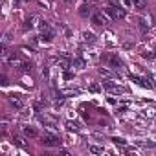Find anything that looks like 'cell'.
Here are the masks:
<instances>
[{
    "mask_svg": "<svg viewBox=\"0 0 156 156\" xmlns=\"http://www.w3.org/2000/svg\"><path fill=\"white\" fill-rule=\"evenodd\" d=\"M103 11L108 15V19H114V20H119L125 17V9L118 4V0H108V6Z\"/></svg>",
    "mask_w": 156,
    "mask_h": 156,
    "instance_id": "1",
    "label": "cell"
},
{
    "mask_svg": "<svg viewBox=\"0 0 156 156\" xmlns=\"http://www.w3.org/2000/svg\"><path fill=\"white\" fill-rule=\"evenodd\" d=\"M39 30H41V39H44L46 42H51V41H53L55 33H53L51 26H50L46 20H41V22H39Z\"/></svg>",
    "mask_w": 156,
    "mask_h": 156,
    "instance_id": "2",
    "label": "cell"
},
{
    "mask_svg": "<svg viewBox=\"0 0 156 156\" xmlns=\"http://www.w3.org/2000/svg\"><path fill=\"white\" fill-rule=\"evenodd\" d=\"M44 147H61V138L59 136H53V134H44L42 136V141H41Z\"/></svg>",
    "mask_w": 156,
    "mask_h": 156,
    "instance_id": "3",
    "label": "cell"
},
{
    "mask_svg": "<svg viewBox=\"0 0 156 156\" xmlns=\"http://www.w3.org/2000/svg\"><path fill=\"white\" fill-rule=\"evenodd\" d=\"M103 88H105L108 94H114V96L125 94V88H123V87H119V85H114L112 81H107V83H103Z\"/></svg>",
    "mask_w": 156,
    "mask_h": 156,
    "instance_id": "4",
    "label": "cell"
},
{
    "mask_svg": "<svg viewBox=\"0 0 156 156\" xmlns=\"http://www.w3.org/2000/svg\"><path fill=\"white\" fill-rule=\"evenodd\" d=\"M130 81H134V83H138L140 87H143V88H152L154 85H152V81L149 79V77H138V75H132L130 73Z\"/></svg>",
    "mask_w": 156,
    "mask_h": 156,
    "instance_id": "5",
    "label": "cell"
},
{
    "mask_svg": "<svg viewBox=\"0 0 156 156\" xmlns=\"http://www.w3.org/2000/svg\"><path fill=\"white\" fill-rule=\"evenodd\" d=\"M103 61H105L107 64L114 66V68H118V66H121V64H123V62H121V59H119L116 53H107V55H103Z\"/></svg>",
    "mask_w": 156,
    "mask_h": 156,
    "instance_id": "6",
    "label": "cell"
},
{
    "mask_svg": "<svg viewBox=\"0 0 156 156\" xmlns=\"http://www.w3.org/2000/svg\"><path fill=\"white\" fill-rule=\"evenodd\" d=\"M39 119L44 123V127H50V129H55L57 127V119L53 118V116H50V114H39Z\"/></svg>",
    "mask_w": 156,
    "mask_h": 156,
    "instance_id": "7",
    "label": "cell"
},
{
    "mask_svg": "<svg viewBox=\"0 0 156 156\" xmlns=\"http://www.w3.org/2000/svg\"><path fill=\"white\" fill-rule=\"evenodd\" d=\"M92 22H94V24H107V22H108V15H107L105 11H96V13L92 15Z\"/></svg>",
    "mask_w": 156,
    "mask_h": 156,
    "instance_id": "8",
    "label": "cell"
},
{
    "mask_svg": "<svg viewBox=\"0 0 156 156\" xmlns=\"http://www.w3.org/2000/svg\"><path fill=\"white\" fill-rule=\"evenodd\" d=\"M9 103H11L17 110L24 108V99H22V96H19V94H11V96H9Z\"/></svg>",
    "mask_w": 156,
    "mask_h": 156,
    "instance_id": "9",
    "label": "cell"
},
{
    "mask_svg": "<svg viewBox=\"0 0 156 156\" xmlns=\"http://www.w3.org/2000/svg\"><path fill=\"white\" fill-rule=\"evenodd\" d=\"M70 66L75 68V70H83V68L87 66V62H85L83 59H70Z\"/></svg>",
    "mask_w": 156,
    "mask_h": 156,
    "instance_id": "10",
    "label": "cell"
},
{
    "mask_svg": "<svg viewBox=\"0 0 156 156\" xmlns=\"http://www.w3.org/2000/svg\"><path fill=\"white\" fill-rule=\"evenodd\" d=\"M22 132H24V136H28V138H37V136H39L37 130H35L31 125H24V127H22Z\"/></svg>",
    "mask_w": 156,
    "mask_h": 156,
    "instance_id": "11",
    "label": "cell"
},
{
    "mask_svg": "<svg viewBox=\"0 0 156 156\" xmlns=\"http://www.w3.org/2000/svg\"><path fill=\"white\" fill-rule=\"evenodd\" d=\"M8 62H9V64H11V66H17V68H20V66H22V64H24V62H22V61H20V59H19V57H17V55H15V53H13V55H9V57H8Z\"/></svg>",
    "mask_w": 156,
    "mask_h": 156,
    "instance_id": "12",
    "label": "cell"
},
{
    "mask_svg": "<svg viewBox=\"0 0 156 156\" xmlns=\"http://www.w3.org/2000/svg\"><path fill=\"white\" fill-rule=\"evenodd\" d=\"M59 94H61V98H70V96H79V90L77 88H68V90H62Z\"/></svg>",
    "mask_w": 156,
    "mask_h": 156,
    "instance_id": "13",
    "label": "cell"
},
{
    "mask_svg": "<svg viewBox=\"0 0 156 156\" xmlns=\"http://www.w3.org/2000/svg\"><path fill=\"white\" fill-rule=\"evenodd\" d=\"M83 41L88 42V44H92V42H96V35H94L92 31H85V33H83Z\"/></svg>",
    "mask_w": 156,
    "mask_h": 156,
    "instance_id": "14",
    "label": "cell"
},
{
    "mask_svg": "<svg viewBox=\"0 0 156 156\" xmlns=\"http://www.w3.org/2000/svg\"><path fill=\"white\" fill-rule=\"evenodd\" d=\"M141 116H145V118H156V108L154 107H149V108L141 110Z\"/></svg>",
    "mask_w": 156,
    "mask_h": 156,
    "instance_id": "15",
    "label": "cell"
},
{
    "mask_svg": "<svg viewBox=\"0 0 156 156\" xmlns=\"http://www.w3.org/2000/svg\"><path fill=\"white\" fill-rule=\"evenodd\" d=\"M98 72H99L101 77H114V75H116V73H114L112 70H108V68H99Z\"/></svg>",
    "mask_w": 156,
    "mask_h": 156,
    "instance_id": "16",
    "label": "cell"
},
{
    "mask_svg": "<svg viewBox=\"0 0 156 156\" xmlns=\"http://www.w3.org/2000/svg\"><path fill=\"white\" fill-rule=\"evenodd\" d=\"M88 151H90L92 154H103V152H105V149L99 147V145H88Z\"/></svg>",
    "mask_w": 156,
    "mask_h": 156,
    "instance_id": "17",
    "label": "cell"
},
{
    "mask_svg": "<svg viewBox=\"0 0 156 156\" xmlns=\"http://www.w3.org/2000/svg\"><path fill=\"white\" fill-rule=\"evenodd\" d=\"M130 6L136 9H143L145 8V0H130Z\"/></svg>",
    "mask_w": 156,
    "mask_h": 156,
    "instance_id": "18",
    "label": "cell"
},
{
    "mask_svg": "<svg viewBox=\"0 0 156 156\" xmlns=\"http://www.w3.org/2000/svg\"><path fill=\"white\" fill-rule=\"evenodd\" d=\"M141 57H143V59H149V61H152V59L156 57V51H151V50H143V51H141Z\"/></svg>",
    "mask_w": 156,
    "mask_h": 156,
    "instance_id": "19",
    "label": "cell"
},
{
    "mask_svg": "<svg viewBox=\"0 0 156 156\" xmlns=\"http://www.w3.org/2000/svg\"><path fill=\"white\" fill-rule=\"evenodd\" d=\"M79 15H81V17H88V15H90V8H88L87 4L81 6V8H79Z\"/></svg>",
    "mask_w": 156,
    "mask_h": 156,
    "instance_id": "20",
    "label": "cell"
},
{
    "mask_svg": "<svg viewBox=\"0 0 156 156\" xmlns=\"http://www.w3.org/2000/svg\"><path fill=\"white\" fill-rule=\"evenodd\" d=\"M35 20H37V17H30V19H28L26 22H24V30H31V28H33V22H35Z\"/></svg>",
    "mask_w": 156,
    "mask_h": 156,
    "instance_id": "21",
    "label": "cell"
},
{
    "mask_svg": "<svg viewBox=\"0 0 156 156\" xmlns=\"http://www.w3.org/2000/svg\"><path fill=\"white\" fill-rule=\"evenodd\" d=\"M138 22H140V30H141V31H147V30H149V24H147L145 19H138Z\"/></svg>",
    "mask_w": 156,
    "mask_h": 156,
    "instance_id": "22",
    "label": "cell"
},
{
    "mask_svg": "<svg viewBox=\"0 0 156 156\" xmlns=\"http://www.w3.org/2000/svg\"><path fill=\"white\" fill-rule=\"evenodd\" d=\"M13 140H15V145H19V147H22V149L26 147V141H24V138H20V136H15Z\"/></svg>",
    "mask_w": 156,
    "mask_h": 156,
    "instance_id": "23",
    "label": "cell"
},
{
    "mask_svg": "<svg viewBox=\"0 0 156 156\" xmlns=\"http://www.w3.org/2000/svg\"><path fill=\"white\" fill-rule=\"evenodd\" d=\"M66 129H68V130H73V132H77V130H79L77 123H73V121H68V123H66Z\"/></svg>",
    "mask_w": 156,
    "mask_h": 156,
    "instance_id": "24",
    "label": "cell"
},
{
    "mask_svg": "<svg viewBox=\"0 0 156 156\" xmlns=\"http://www.w3.org/2000/svg\"><path fill=\"white\" fill-rule=\"evenodd\" d=\"M112 141H114L116 145H119V147H127V141H125L123 138H112Z\"/></svg>",
    "mask_w": 156,
    "mask_h": 156,
    "instance_id": "25",
    "label": "cell"
},
{
    "mask_svg": "<svg viewBox=\"0 0 156 156\" xmlns=\"http://www.w3.org/2000/svg\"><path fill=\"white\" fill-rule=\"evenodd\" d=\"M20 70H22V72H26V73H28V72H31V62H24V64L20 66Z\"/></svg>",
    "mask_w": 156,
    "mask_h": 156,
    "instance_id": "26",
    "label": "cell"
},
{
    "mask_svg": "<svg viewBox=\"0 0 156 156\" xmlns=\"http://www.w3.org/2000/svg\"><path fill=\"white\" fill-rule=\"evenodd\" d=\"M90 90H92V92H99L101 88H99V85H92V87H90Z\"/></svg>",
    "mask_w": 156,
    "mask_h": 156,
    "instance_id": "27",
    "label": "cell"
},
{
    "mask_svg": "<svg viewBox=\"0 0 156 156\" xmlns=\"http://www.w3.org/2000/svg\"><path fill=\"white\" fill-rule=\"evenodd\" d=\"M22 51H24V53H28V55H33V50H28V48H22Z\"/></svg>",
    "mask_w": 156,
    "mask_h": 156,
    "instance_id": "28",
    "label": "cell"
},
{
    "mask_svg": "<svg viewBox=\"0 0 156 156\" xmlns=\"http://www.w3.org/2000/svg\"><path fill=\"white\" fill-rule=\"evenodd\" d=\"M64 79H72V72H64Z\"/></svg>",
    "mask_w": 156,
    "mask_h": 156,
    "instance_id": "29",
    "label": "cell"
},
{
    "mask_svg": "<svg viewBox=\"0 0 156 156\" xmlns=\"http://www.w3.org/2000/svg\"><path fill=\"white\" fill-rule=\"evenodd\" d=\"M15 2H19V4H20V2H26V0H15Z\"/></svg>",
    "mask_w": 156,
    "mask_h": 156,
    "instance_id": "30",
    "label": "cell"
},
{
    "mask_svg": "<svg viewBox=\"0 0 156 156\" xmlns=\"http://www.w3.org/2000/svg\"><path fill=\"white\" fill-rule=\"evenodd\" d=\"M64 2H72V0H64Z\"/></svg>",
    "mask_w": 156,
    "mask_h": 156,
    "instance_id": "31",
    "label": "cell"
}]
</instances>
